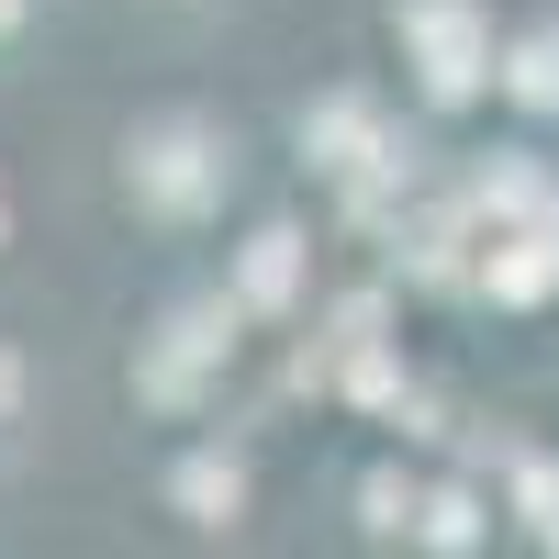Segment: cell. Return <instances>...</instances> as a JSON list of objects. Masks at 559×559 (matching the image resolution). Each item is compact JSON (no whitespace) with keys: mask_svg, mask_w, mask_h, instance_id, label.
Wrapping results in <instances>:
<instances>
[{"mask_svg":"<svg viewBox=\"0 0 559 559\" xmlns=\"http://www.w3.org/2000/svg\"><path fill=\"white\" fill-rule=\"evenodd\" d=\"M0 23H12V0H0Z\"/></svg>","mask_w":559,"mask_h":559,"instance_id":"obj_1","label":"cell"}]
</instances>
